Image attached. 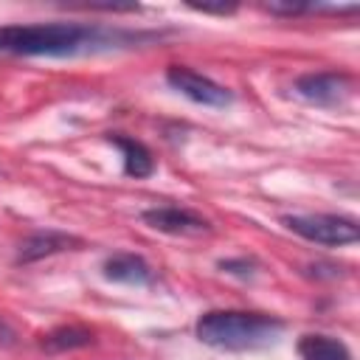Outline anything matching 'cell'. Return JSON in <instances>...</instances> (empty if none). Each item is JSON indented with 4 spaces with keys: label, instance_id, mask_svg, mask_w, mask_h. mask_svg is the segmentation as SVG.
Segmentation results:
<instances>
[{
    "label": "cell",
    "instance_id": "cell-1",
    "mask_svg": "<svg viewBox=\"0 0 360 360\" xmlns=\"http://www.w3.org/2000/svg\"><path fill=\"white\" fill-rule=\"evenodd\" d=\"M155 34L104 28L90 22H20L0 25V53L11 56H79L112 48H129Z\"/></svg>",
    "mask_w": 360,
    "mask_h": 360
},
{
    "label": "cell",
    "instance_id": "cell-2",
    "mask_svg": "<svg viewBox=\"0 0 360 360\" xmlns=\"http://www.w3.org/2000/svg\"><path fill=\"white\" fill-rule=\"evenodd\" d=\"M284 332V321L264 312L208 309L197 318L194 335L200 343L222 352H250L273 343Z\"/></svg>",
    "mask_w": 360,
    "mask_h": 360
},
{
    "label": "cell",
    "instance_id": "cell-3",
    "mask_svg": "<svg viewBox=\"0 0 360 360\" xmlns=\"http://www.w3.org/2000/svg\"><path fill=\"white\" fill-rule=\"evenodd\" d=\"M281 225L295 236L323 248H343L360 239V225L340 214H284Z\"/></svg>",
    "mask_w": 360,
    "mask_h": 360
},
{
    "label": "cell",
    "instance_id": "cell-4",
    "mask_svg": "<svg viewBox=\"0 0 360 360\" xmlns=\"http://www.w3.org/2000/svg\"><path fill=\"white\" fill-rule=\"evenodd\" d=\"M166 82L180 93L186 96L188 101L194 104H202V107H214V110H222L233 101V93L228 87H222L219 82L186 68V65H169L166 68Z\"/></svg>",
    "mask_w": 360,
    "mask_h": 360
},
{
    "label": "cell",
    "instance_id": "cell-5",
    "mask_svg": "<svg viewBox=\"0 0 360 360\" xmlns=\"http://www.w3.org/2000/svg\"><path fill=\"white\" fill-rule=\"evenodd\" d=\"M295 93L318 107H340L352 96V76L340 70H318L295 79Z\"/></svg>",
    "mask_w": 360,
    "mask_h": 360
},
{
    "label": "cell",
    "instance_id": "cell-6",
    "mask_svg": "<svg viewBox=\"0 0 360 360\" xmlns=\"http://www.w3.org/2000/svg\"><path fill=\"white\" fill-rule=\"evenodd\" d=\"M141 219L160 231V233H172V236H200V233H208L211 231V222L205 217H200L197 211H188V208H180V205H155V208H146L141 214Z\"/></svg>",
    "mask_w": 360,
    "mask_h": 360
},
{
    "label": "cell",
    "instance_id": "cell-7",
    "mask_svg": "<svg viewBox=\"0 0 360 360\" xmlns=\"http://www.w3.org/2000/svg\"><path fill=\"white\" fill-rule=\"evenodd\" d=\"M82 239L73 236V233H65V231H53V228H45V231H37L31 236L22 239L20 250H17V264H28V262H39L45 256H53V253H62V250H73L79 248Z\"/></svg>",
    "mask_w": 360,
    "mask_h": 360
},
{
    "label": "cell",
    "instance_id": "cell-8",
    "mask_svg": "<svg viewBox=\"0 0 360 360\" xmlns=\"http://www.w3.org/2000/svg\"><path fill=\"white\" fill-rule=\"evenodd\" d=\"M104 270V278L107 281H115V284H135V287H143V284H152L155 281V270L152 264L138 256V253H127V250H118V253H110L101 264Z\"/></svg>",
    "mask_w": 360,
    "mask_h": 360
},
{
    "label": "cell",
    "instance_id": "cell-9",
    "mask_svg": "<svg viewBox=\"0 0 360 360\" xmlns=\"http://www.w3.org/2000/svg\"><path fill=\"white\" fill-rule=\"evenodd\" d=\"M107 141L121 149L124 174H129L135 180H143V177H149L155 172V158H152V152H149L146 143H141V141H135V138H129L124 132H110Z\"/></svg>",
    "mask_w": 360,
    "mask_h": 360
},
{
    "label": "cell",
    "instance_id": "cell-10",
    "mask_svg": "<svg viewBox=\"0 0 360 360\" xmlns=\"http://www.w3.org/2000/svg\"><path fill=\"white\" fill-rule=\"evenodd\" d=\"M295 352L301 360H352V352L340 338L321 335V332L301 335L295 343Z\"/></svg>",
    "mask_w": 360,
    "mask_h": 360
},
{
    "label": "cell",
    "instance_id": "cell-11",
    "mask_svg": "<svg viewBox=\"0 0 360 360\" xmlns=\"http://www.w3.org/2000/svg\"><path fill=\"white\" fill-rule=\"evenodd\" d=\"M96 335L87 326L70 323V326H56L48 335H42V349L45 352H76L84 346H93Z\"/></svg>",
    "mask_w": 360,
    "mask_h": 360
},
{
    "label": "cell",
    "instance_id": "cell-12",
    "mask_svg": "<svg viewBox=\"0 0 360 360\" xmlns=\"http://www.w3.org/2000/svg\"><path fill=\"white\" fill-rule=\"evenodd\" d=\"M219 267L225 273H236V276H250L253 273V262H248V259H222Z\"/></svg>",
    "mask_w": 360,
    "mask_h": 360
},
{
    "label": "cell",
    "instance_id": "cell-13",
    "mask_svg": "<svg viewBox=\"0 0 360 360\" xmlns=\"http://www.w3.org/2000/svg\"><path fill=\"white\" fill-rule=\"evenodd\" d=\"M188 8H194V11H202V14H233L236 11V6H208V3H188Z\"/></svg>",
    "mask_w": 360,
    "mask_h": 360
},
{
    "label": "cell",
    "instance_id": "cell-14",
    "mask_svg": "<svg viewBox=\"0 0 360 360\" xmlns=\"http://www.w3.org/2000/svg\"><path fill=\"white\" fill-rule=\"evenodd\" d=\"M14 340H17L14 329H11V326H8V323H6L3 318H0V343H3V346H11Z\"/></svg>",
    "mask_w": 360,
    "mask_h": 360
}]
</instances>
